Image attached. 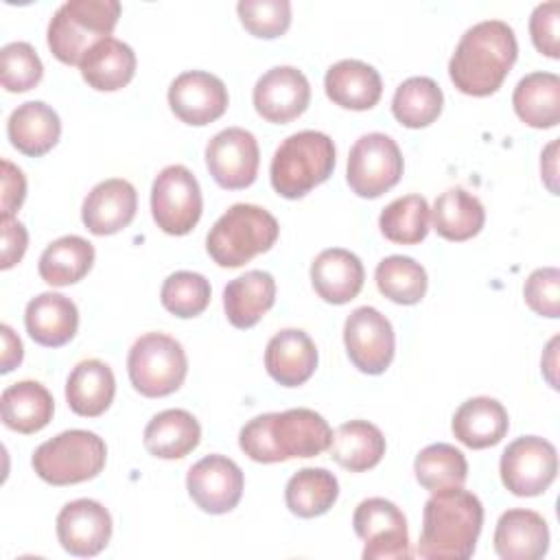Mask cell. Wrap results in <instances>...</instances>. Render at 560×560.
<instances>
[{
	"label": "cell",
	"mask_w": 560,
	"mask_h": 560,
	"mask_svg": "<svg viewBox=\"0 0 560 560\" xmlns=\"http://www.w3.org/2000/svg\"><path fill=\"white\" fill-rule=\"evenodd\" d=\"M330 457L350 472L374 468L385 455L381 429L368 420H350L337 427L330 442Z\"/></svg>",
	"instance_id": "obj_34"
},
{
	"label": "cell",
	"mask_w": 560,
	"mask_h": 560,
	"mask_svg": "<svg viewBox=\"0 0 560 560\" xmlns=\"http://www.w3.org/2000/svg\"><path fill=\"white\" fill-rule=\"evenodd\" d=\"M558 13L560 4L556 0L542 2L532 11L529 18V35L536 46V50L549 59L560 57V44H558Z\"/></svg>",
	"instance_id": "obj_45"
},
{
	"label": "cell",
	"mask_w": 560,
	"mask_h": 560,
	"mask_svg": "<svg viewBox=\"0 0 560 560\" xmlns=\"http://www.w3.org/2000/svg\"><path fill=\"white\" fill-rule=\"evenodd\" d=\"M556 346H558V337H553L551 341H549V346H547V354H549V361H545L542 359V370H545V376H547V381H549V385L556 389L558 387V381H556V376H553V370H556Z\"/></svg>",
	"instance_id": "obj_50"
},
{
	"label": "cell",
	"mask_w": 560,
	"mask_h": 560,
	"mask_svg": "<svg viewBox=\"0 0 560 560\" xmlns=\"http://www.w3.org/2000/svg\"><path fill=\"white\" fill-rule=\"evenodd\" d=\"M374 280L378 291L402 306L418 304L427 293V271L420 262H416L409 256H387L376 265Z\"/></svg>",
	"instance_id": "obj_40"
},
{
	"label": "cell",
	"mask_w": 560,
	"mask_h": 560,
	"mask_svg": "<svg viewBox=\"0 0 560 560\" xmlns=\"http://www.w3.org/2000/svg\"><path fill=\"white\" fill-rule=\"evenodd\" d=\"M230 96L225 83L203 70H188L173 79L168 88L171 112L186 125L203 127L221 118Z\"/></svg>",
	"instance_id": "obj_17"
},
{
	"label": "cell",
	"mask_w": 560,
	"mask_h": 560,
	"mask_svg": "<svg viewBox=\"0 0 560 560\" xmlns=\"http://www.w3.org/2000/svg\"><path fill=\"white\" fill-rule=\"evenodd\" d=\"M0 230H2L0 267L11 269L15 262L22 260L28 245V234H26V228L15 217H0Z\"/></svg>",
	"instance_id": "obj_46"
},
{
	"label": "cell",
	"mask_w": 560,
	"mask_h": 560,
	"mask_svg": "<svg viewBox=\"0 0 560 560\" xmlns=\"http://www.w3.org/2000/svg\"><path fill=\"white\" fill-rule=\"evenodd\" d=\"M418 483L433 492L462 488L468 477V462L459 448L446 442L424 446L413 459Z\"/></svg>",
	"instance_id": "obj_38"
},
{
	"label": "cell",
	"mask_w": 560,
	"mask_h": 560,
	"mask_svg": "<svg viewBox=\"0 0 560 560\" xmlns=\"http://www.w3.org/2000/svg\"><path fill=\"white\" fill-rule=\"evenodd\" d=\"M518 55L512 26L503 20H483L470 26L448 61L453 85L468 96L494 94L510 74Z\"/></svg>",
	"instance_id": "obj_2"
},
{
	"label": "cell",
	"mask_w": 560,
	"mask_h": 560,
	"mask_svg": "<svg viewBox=\"0 0 560 560\" xmlns=\"http://www.w3.org/2000/svg\"><path fill=\"white\" fill-rule=\"evenodd\" d=\"M402 168L405 162L396 140L372 131L352 144L348 153L346 182L354 195L376 199L400 182Z\"/></svg>",
	"instance_id": "obj_9"
},
{
	"label": "cell",
	"mask_w": 560,
	"mask_h": 560,
	"mask_svg": "<svg viewBox=\"0 0 560 560\" xmlns=\"http://www.w3.org/2000/svg\"><path fill=\"white\" fill-rule=\"evenodd\" d=\"M260 151L252 131L228 127L206 144V166L212 179L225 190H241L258 175Z\"/></svg>",
	"instance_id": "obj_14"
},
{
	"label": "cell",
	"mask_w": 560,
	"mask_h": 560,
	"mask_svg": "<svg viewBox=\"0 0 560 560\" xmlns=\"http://www.w3.org/2000/svg\"><path fill=\"white\" fill-rule=\"evenodd\" d=\"M94 265V247L77 234L52 241L39 256V278L50 287H68L79 282Z\"/></svg>",
	"instance_id": "obj_35"
},
{
	"label": "cell",
	"mask_w": 560,
	"mask_h": 560,
	"mask_svg": "<svg viewBox=\"0 0 560 560\" xmlns=\"http://www.w3.org/2000/svg\"><path fill=\"white\" fill-rule=\"evenodd\" d=\"M492 542L503 560H538L549 549V527L538 512L514 508L499 516Z\"/></svg>",
	"instance_id": "obj_22"
},
{
	"label": "cell",
	"mask_w": 560,
	"mask_h": 560,
	"mask_svg": "<svg viewBox=\"0 0 560 560\" xmlns=\"http://www.w3.org/2000/svg\"><path fill=\"white\" fill-rule=\"evenodd\" d=\"M343 343L352 365L372 376L389 368L396 350L392 322L374 306H359L346 317Z\"/></svg>",
	"instance_id": "obj_13"
},
{
	"label": "cell",
	"mask_w": 560,
	"mask_h": 560,
	"mask_svg": "<svg viewBox=\"0 0 560 560\" xmlns=\"http://www.w3.org/2000/svg\"><path fill=\"white\" fill-rule=\"evenodd\" d=\"M210 282L197 271H175L164 280L160 289L162 306L182 319L201 315L210 304Z\"/></svg>",
	"instance_id": "obj_41"
},
{
	"label": "cell",
	"mask_w": 560,
	"mask_h": 560,
	"mask_svg": "<svg viewBox=\"0 0 560 560\" xmlns=\"http://www.w3.org/2000/svg\"><path fill=\"white\" fill-rule=\"evenodd\" d=\"M335 168V144L330 136L313 129L291 133L271 158L269 177L273 190L284 199H300L324 184Z\"/></svg>",
	"instance_id": "obj_5"
},
{
	"label": "cell",
	"mask_w": 560,
	"mask_h": 560,
	"mask_svg": "<svg viewBox=\"0 0 560 560\" xmlns=\"http://www.w3.org/2000/svg\"><path fill=\"white\" fill-rule=\"evenodd\" d=\"M0 332H2V368H0V372L2 374H9L13 368H18L20 363H22V341H20V337L13 332V328L11 326H7V324H2L0 326Z\"/></svg>",
	"instance_id": "obj_48"
},
{
	"label": "cell",
	"mask_w": 560,
	"mask_h": 560,
	"mask_svg": "<svg viewBox=\"0 0 560 560\" xmlns=\"http://www.w3.org/2000/svg\"><path fill=\"white\" fill-rule=\"evenodd\" d=\"M201 427L186 409H164L144 427V448L160 459H182L199 446Z\"/></svg>",
	"instance_id": "obj_31"
},
{
	"label": "cell",
	"mask_w": 560,
	"mask_h": 560,
	"mask_svg": "<svg viewBox=\"0 0 560 560\" xmlns=\"http://www.w3.org/2000/svg\"><path fill=\"white\" fill-rule=\"evenodd\" d=\"M516 116L534 129H551L560 122V77L553 72L525 74L512 94Z\"/></svg>",
	"instance_id": "obj_32"
},
{
	"label": "cell",
	"mask_w": 560,
	"mask_h": 560,
	"mask_svg": "<svg viewBox=\"0 0 560 560\" xmlns=\"http://www.w3.org/2000/svg\"><path fill=\"white\" fill-rule=\"evenodd\" d=\"M236 13L245 31L260 39H276L291 26L289 0H241Z\"/></svg>",
	"instance_id": "obj_43"
},
{
	"label": "cell",
	"mask_w": 560,
	"mask_h": 560,
	"mask_svg": "<svg viewBox=\"0 0 560 560\" xmlns=\"http://www.w3.org/2000/svg\"><path fill=\"white\" fill-rule=\"evenodd\" d=\"M339 497V481L326 468H302L284 488V501L291 514L315 518L326 514Z\"/></svg>",
	"instance_id": "obj_36"
},
{
	"label": "cell",
	"mask_w": 560,
	"mask_h": 560,
	"mask_svg": "<svg viewBox=\"0 0 560 560\" xmlns=\"http://www.w3.org/2000/svg\"><path fill=\"white\" fill-rule=\"evenodd\" d=\"M433 230L453 243L477 236L486 223L483 203L462 186L444 190L431 210Z\"/></svg>",
	"instance_id": "obj_33"
},
{
	"label": "cell",
	"mask_w": 560,
	"mask_h": 560,
	"mask_svg": "<svg viewBox=\"0 0 560 560\" xmlns=\"http://www.w3.org/2000/svg\"><path fill=\"white\" fill-rule=\"evenodd\" d=\"M26 197V179L22 171L11 164L9 160H2V195H0V217H13L15 210L24 203Z\"/></svg>",
	"instance_id": "obj_47"
},
{
	"label": "cell",
	"mask_w": 560,
	"mask_h": 560,
	"mask_svg": "<svg viewBox=\"0 0 560 560\" xmlns=\"http://www.w3.org/2000/svg\"><path fill=\"white\" fill-rule=\"evenodd\" d=\"M278 234L280 225L271 212L254 203H234L210 228L206 249L219 267L236 269L269 252Z\"/></svg>",
	"instance_id": "obj_4"
},
{
	"label": "cell",
	"mask_w": 560,
	"mask_h": 560,
	"mask_svg": "<svg viewBox=\"0 0 560 560\" xmlns=\"http://www.w3.org/2000/svg\"><path fill=\"white\" fill-rule=\"evenodd\" d=\"M451 429L464 446L479 451L490 448L505 438L510 418L497 398L475 396L457 407L451 420Z\"/></svg>",
	"instance_id": "obj_25"
},
{
	"label": "cell",
	"mask_w": 560,
	"mask_h": 560,
	"mask_svg": "<svg viewBox=\"0 0 560 560\" xmlns=\"http://www.w3.org/2000/svg\"><path fill=\"white\" fill-rule=\"evenodd\" d=\"M354 534L365 542V560H405L411 556L409 529L402 510L383 499H363L352 514Z\"/></svg>",
	"instance_id": "obj_11"
},
{
	"label": "cell",
	"mask_w": 560,
	"mask_h": 560,
	"mask_svg": "<svg viewBox=\"0 0 560 560\" xmlns=\"http://www.w3.org/2000/svg\"><path fill=\"white\" fill-rule=\"evenodd\" d=\"M83 81L98 92H116L136 74V52L129 44L105 37L96 42L79 61Z\"/></svg>",
	"instance_id": "obj_28"
},
{
	"label": "cell",
	"mask_w": 560,
	"mask_h": 560,
	"mask_svg": "<svg viewBox=\"0 0 560 560\" xmlns=\"http://www.w3.org/2000/svg\"><path fill=\"white\" fill-rule=\"evenodd\" d=\"M7 136L13 149L28 158H39L59 142V114L44 101H26L11 112L7 120Z\"/></svg>",
	"instance_id": "obj_27"
},
{
	"label": "cell",
	"mask_w": 560,
	"mask_h": 560,
	"mask_svg": "<svg viewBox=\"0 0 560 560\" xmlns=\"http://www.w3.org/2000/svg\"><path fill=\"white\" fill-rule=\"evenodd\" d=\"M138 210V192L131 182L112 177L98 182L83 199L81 221L96 236H109L125 230Z\"/></svg>",
	"instance_id": "obj_19"
},
{
	"label": "cell",
	"mask_w": 560,
	"mask_h": 560,
	"mask_svg": "<svg viewBox=\"0 0 560 560\" xmlns=\"http://www.w3.org/2000/svg\"><path fill=\"white\" fill-rule=\"evenodd\" d=\"M556 151H558V142H549V147L542 151V160H540V171L545 177L547 188L558 195V186H556Z\"/></svg>",
	"instance_id": "obj_49"
},
{
	"label": "cell",
	"mask_w": 560,
	"mask_h": 560,
	"mask_svg": "<svg viewBox=\"0 0 560 560\" xmlns=\"http://www.w3.org/2000/svg\"><path fill=\"white\" fill-rule=\"evenodd\" d=\"M57 538L70 556L92 558L101 553L112 538V516L94 499H74L57 514Z\"/></svg>",
	"instance_id": "obj_18"
},
{
	"label": "cell",
	"mask_w": 560,
	"mask_h": 560,
	"mask_svg": "<svg viewBox=\"0 0 560 560\" xmlns=\"http://www.w3.org/2000/svg\"><path fill=\"white\" fill-rule=\"evenodd\" d=\"M245 477L238 464L225 455H206L188 468L186 490L195 505L208 514L232 512L243 497Z\"/></svg>",
	"instance_id": "obj_15"
},
{
	"label": "cell",
	"mask_w": 560,
	"mask_h": 560,
	"mask_svg": "<svg viewBox=\"0 0 560 560\" xmlns=\"http://www.w3.org/2000/svg\"><path fill=\"white\" fill-rule=\"evenodd\" d=\"M431 208L422 195H405L387 203L378 217L381 234L398 245H418L429 234Z\"/></svg>",
	"instance_id": "obj_39"
},
{
	"label": "cell",
	"mask_w": 560,
	"mask_h": 560,
	"mask_svg": "<svg viewBox=\"0 0 560 560\" xmlns=\"http://www.w3.org/2000/svg\"><path fill=\"white\" fill-rule=\"evenodd\" d=\"M365 280L363 262L357 254L343 247H330L315 256L311 265V284L328 304H348L354 300Z\"/></svg>",
	"instance_id": "obj_20"
},
{
	"label": "cell",
	"mask_w": 560,
	"mask_h": 560,
	"mask_svg": "<svg viewBox=\"0 0 560 560\" xmlns=\"http://www.w3.org/2000/svg\"><path fill=\"white\" fill-rule=\"evenodd\" d=\"M201 210L199 182L184 164H171L158 173L151 186V214L164 234L184 236L192 232Z\"/></svg>",
	"instance_id": "obj_10"
},
{
	"label": "cell",
	"mask_w": 560,
	"mask_h": 560,
	"mask_svg": "<svg viewBox=\"0 0 560 560\" xmlns=\"http://www.w3.org/2000/svg\"><path fill=\"white\" fill-rule=\"evenodd\" d=\"M499 472L514 497H538L558 475L556 446L538 435L516 438L503 451Z\"/></svg>",
	"instance_id": "obj_12"
},
{
	"label": "cell",
	"mask_w": 560,
	"mask_h": 560,
	"mask_svg": "<svg viewBox=\"0 0 560 560\" xmlns=\"http://www.w3.org/2000/svg\"><path fill=\"white\" fill-rule=\"evenodd\" d=\"M276 302V280L269 271L252 269L223 289L225 317L234 328H252Z\"/></svg>",
	"instance_id": "obj_26"
},
{
	"label": "cell",
	"mask_w": 560,
	"mask_h": 560,
	"mask_svg": "<svg viewBox=\"0 0 560 560\" xmlns=\"http://www.w3.org/2000/svg\"><path fill=\"white\" fill-rule=\"evenodd\" d=\"M118 18V0H68L50 18L48 48L61 63L79 66L96 42L112 37Z\"/></svg>",
	"instance_id": "obj_6"
},
{
	"label": "cell",
	"mask_w": 560,
	"mask_h": 560,
	"mask_svg": "<svg viewBox=\"0 0 560 560\" xmlns=\"http://www.w3.org/2000/svg\"><path fill=\"white\" fill-rule=\"evenodd\" d=\"M267 374L282 387L304 385L317 368V348L300 328L276 332L265 348Z\"/></svg>",
	"instance_id": "obj_21"
},
{
	"label": "cell",
	"mask_w": 560,
	"mask_h": 560,
	"mask_svg": "<svg viewBox=\"0 0 560 560\" xmlns=\"http://www.w3.org/2000/svg\"><path fill=\"white\" fill-rule=\"evenodd\" d=\"M0 74L7 92H28L42 81L44 66L28 42H11L0 50Z\"/></svg>",
	"instance_id": "obj_42"
},
{
	"label": "cell",
	"mask_w": 560,
	"mask_h": 560,
	"mask_svg": "<svg viewBox=\"0 0 560 560\" xmlns=\"http://www.w3.org/2000/svg\"><path fill=\"white\" fill-rule=\"evenodd\" d=\"M24 326L35 343L59 348L77 335L79 308L68 295L46 291L26 304Z\"/></svg>",
	"instance_id": "obj_23"
},
{
	"label": "cell",
	"mask_w": 560,
	"mask_h": 560,
	"mask_svg": "<svg viewBox=\"0 0 560 560\" xmlns=\"http://www.w3.org/2000/svg\"><path fill=\"white\" fill-rule=\"evenodd\" d=\"M326 96L352 112L372 109L383 94V81L376 68L359 59H341L332 63L324 77Z\"/></svg>",
	"instance_id": "obj_24"
},
{
	"label": "cell",
	"mask_w": 560,
	"mask_h": 560,
	"mask_svg": "<svg viewBox=\"0 0 560 560\" xmlns=\"http://www.w3.org/2000/svg\"><path fill=\"white\" fill-rule=\"evenodd\" d=\"M483 525V505L477 494L462 488L433 492L422 510L418 558L466 560L475 553Z\"/></svg>",
	"instance_id": "obj_3"
},
{
	"label": "cell",
	"mask_w": 560,
	"mask_h": 560,
	"mask_svg": "<svg viewBox=\"0 0 560 560\" xmlns=\"http://www.w3.org/2000/svg\"><path fill=\"white\" fill-rule=\"evenodd\" d=\"M105 459L107 446L103 438L85 429H70L39 444L31 464L46 483L72 486L94 479L105 468Z\"/></svg>",
	"instance_id": "obj_7"
},
{
	"label": "cell",
	"mask_w": 560,
	"mask_h": 560,
	"mask_svg": "<svg viewBox=\"0 0 560 560\" xmlns=\"http://www.w3.org/2000/svg\"><path fill=\"white\" fill-rule=\"evenodd\" d=\"M129 381L147 398H162L177 392L188 374V359L177 339L164 332L138 337L127 357Z\"/></svg>",
	"instance_id": "obj_8"
},
{
	"label": "cell",
	"mask_w": 560,
	"mask_h": 560,
	"mask_svg": "<svg viewBox=\"0 0 560 560\" xmlns=\"http://www.w3.org/2000/svg\"><path fill=\"white\" fill-rule=\"evenodd\" d=\"M332 429L322 413L298 407L252 418L238 433L241 451L258 464L315 457L330 448Z\"/></svg>",
	"instance_id": "obj_1"
},
{
	"label": "cell",
	"mask_w": 560,
	"mask_h": 560,
	"mask_svg": "<svg viewBox=\"0 0 560 560\" xmlns=\"http://www.w3.org/2000/svg\"><path fill=\"white\" fill-rule=\"evenodd\" d=\"M0 409L7 429L31 435L42 431L52 420L55 400L42 383L18 381L4 387L0 396Z\"/></svg>",
	"instance_id": "obj_30"
},
{
	"label": "cell",
	"mask_w": 560,
	"mask_h": 560,
	"mask_svg": "<svg viewBox=\"0 0 560 560\" xmlns=\"http://www.w3.org/2000/svg\"><path fill=\"white\" fill-rule=\"evenodd\" d=\"M116 394V378L107 363L98 359L79 361L66 381L68 407L83 418L105 413Z\"/></svg>",
	"instance_id": "obj_29"
},
{
	"label": "cell",
	"mask_w": 560,
	"mask_h": 560,
	"mask_svg": "<svg viewBox=\"0 0 560 560\" xmlns=\"http://www.w3.org/2000/svg\"><path fill=\"white\" fill-rule=\"evenodd\" d=\"M527 306L542 317H560V271L556 267H540L532 271L523 287Z\"/></svg>",
	"instance_id": "obj_44"
},
{
	"label": "cell",
	"mask_w": 560,
	"mask_h": 560,
	"mask_svg": "<svg viewBox=\"0 0 560 560\" xmlns=\"http://www.w3.org/2000/svg\"><path fill=\"white\" fill-rule=\"evenodd\" d=\"M444 94L429 77H409L402 81L392 98L394 118L409 129L429 127L442 114Z\"/></svg>",
	"instance_id": "obj_37"
},
{
	"label": "cell",
	"mask_w": 560,
	"mask_h": 560,
	"mask_svg": "<svg viewBox=\"0 0 560 560\" xmlns=\"http://www.w3.org/2000/svg\"><path fill=\"white\" fill-rule=\"evenodd\" d=\"M254 109L267 122L287 125L302 116L311 103V85L302 70L276 66L267 70L252 92Z\"/></svg>",
	"instance_id": "obj_16"
}]
</instances>
